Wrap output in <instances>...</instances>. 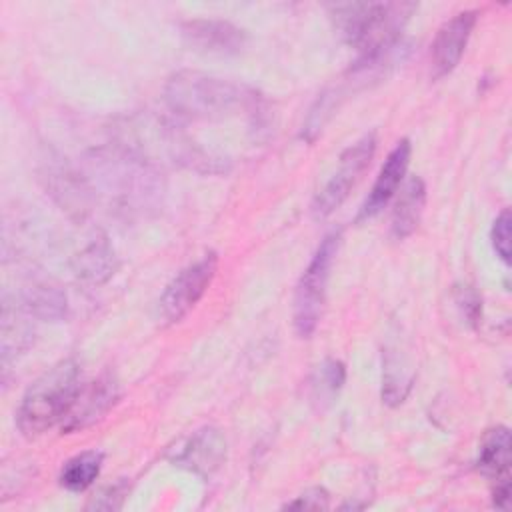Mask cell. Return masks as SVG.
<instances>
[{
  "instance_id": "obj_8",
  "label": "cell",
  "mask_w": 512,
  "mask_h": 512,
  "mask_svg": "<svg viewBox=\"0 0 512 512\" xmlns=\"http://www.w3.org/2000/svg\"><path fill=\"white\" fill-rule=\"evenodd\" d=\"M170 460L194 474L210 476L226 460V438L218 428H200L174 448Z\"/></svg>"
},
{
  "instance_id": "obj_19",
  "label": "cell",
  "mask_w": 512,
  "mask_h": 512,
  "mask_svg": "<svg viewBox=\"0 0 512 512\" xmlns=\"http://www.w3.org/2000/svg\"><path fill=\"white\" fill-rule=\"evenodd\" d=\"M410 386H412L410 370L400 368L398 362L388 360L384 368V380H382V400L388 406H398L404 402Z\"/></svg>"
},
{
  "instance_id": "obj_3",
  "label": "cell",
  "mask_w": 512,
  "mask_h": 512,
  "mask_svg": "<svg viewBox=\"0 0 512 512\" xmlns=\"http://www.w3.org/2000/svg\"><path fill=\"white\" fill-rule=\"evenodd\" d=\"M340 246V232H330L324 236L320 246L316 248L312 260L302 272L296 292H294V330L300 338H310L320 322L330 270Z\"/></svg>"
},
{
  "instance_id": "obj_7",
  "label": "cell",
  "mask_w": 512,
  "mask_h": 512,
  "mask_svg": "<svg viewBox=\"0 0 512 512\" xmlns=\"http://www.w3.org/2000/svg\"><path fill=\"white\" fill-rule=\"evenodd\" d=\"M182 38L198 52L216 54V56H236L246 44V32L228 20L214 18H196L182 22Z\"/></svg>"
},
{
  "instance_id": "obj_17",
  "label": "cell",
  "mask_w": 512,
  "mask_h": 512,
  "mask_svg": "<svg viewBox=\"0 0 512 512\" xmlns=\"http://www.w3.org/2000/svg\"><path fill=\"white\" fill-rule=\"evenodd\" d=\"M344 380H346V368L340 360H334V358H328L324 360L312 380H310V390H312V400L318 402L320 406H326L330 404L338 392L342 390L344 386Z\"/></svg>"
},
{
  "instance_id": "obj_22",
  "label": "cell",
  "mask_w": 512,
  "mask_h": 512,
  "mask_svg": "<svg viewBox=\"0 0 512 512\" xmlns=\"http://www.w3.org/2000/svg\"><path fill=\"white\" fill-rule=\"evenodd\" d=\"M126 494H128L126 482H118L114 486H108L98 498H94L90 508H96V510H118L122 506Z\"/></svg>"
},
{
  "instance_id": "obj_4",
  "label": "cell",
  "mask_w": 512,
  "mask_h": 512,
  "mask_svg": "<svg viewBox=\"0 0 512 512\" xmlns=\"http://www.w3.org/2000/svg\"><path fill=\"white\" fill-rule=\"evenodd\" d=\"M376 152V134L368 132L360 140H356L352 146H348L340 160L336 172L330 176V180L324 184V188L316 194L312 202V214L316 218L330 216L350 194V190L356 186V182L362 178L366 168L370 166Z\"/></svg>"
},
{
  "instance_id": "obj_1",
  "label": "cell",
  "mask_w": 512,
  "mask_h": 512,
  "mask_svg": "<svg viewBox=\"0 0 512 512\" xmlns=\"http://www.w3.org/2000/svg\"><path fill=\"white\" fill-rule=\"evenodd\" d=\"M164 102L168 108L186 120H216L234 112L254 110L258 114V94L206 72L178 70L164 84Z\"/></svg>"
},
{
  "instance_id": "obj_11",
  "label": "cell",
  "mask_w": 512,
  "mask_h": 512,
  "mask_svg": "<svg viewBox=\"0 0 512 512\" xmlns=\"http://www.w3.org/2000/svg\"><path fill=\"white\" fill-rule=\"evenodd\" d=\"M426 206V184L420 176H410L394 204L390 232L396 240L408 238L420 224Z\"/></svg>"
},
{
  "instance_id": "obj_24",
  "label": "cell",
  "mask_w": 512,
  "mask_h": 512,
  "mask_svg": "<svg viewBox=\"0 0 512 512\" xmlns=\"http://www.w3.org/2000/svg\"><path fill=\"white\" fill-rule=\"evenodd\" d=\"M492 504H494L496 508H500V510H508V506H510V480L494 482Z\"/></svg>"
},
{
  "instance_id": "obj_23",
  "label": "cell",
  "mask_w": 512,
  "mask_h": 512,
  "mask_svg": "<svg viewBox=\"0 0 512 512\" xmlns=\"http://www.w3.org/2000/svg\"><path fill=\"white\" fill-rule=\"evenodd\" d=\"M458 304L462 306L464 316L468 318V322H470L472 326H476L478 320H480V312H482L478 294H476L472 288H462V290L458 292Z\"/></svg>"
},
{
  "instance_id": "obj_9",
  "label": "cell",
  "mask_w": 512,
  "mask_h": 512,
  "mask_svg": "<svg viewBox=\"0 0 512 512\" xmlns=\"http://www.w3.org/2000/svg\"><path fill=\"white\" fill-rule=\"evenodd\" d=\"M478 12L476 10H462L444 22L432 42V70L434 78L450 74L456 64L460 62L470 34L476 26Z\"/></svg>"
},
{
  "instance_id": "obj_13",
  "label": "cell",
  "mask_w": 512,
  "mask_h": 512,
  "mask_svg": "<svg viewBox=\"0 0 512 512\" xmlns=\"http://www.w3.org/2000/svg\"><path fill=\"white\" fill-rule=\"evenodd\" d=\"M476 468L492 482L510 480V430L496 426L480 442Z\"/></svg>"
},
{
  "instance_id": "obj_15",
  "label": "cell",
  "mask_w": 512,
  "mask_h": 512,
  "mask_svg": "<svg viewBox=\"0 0 512 512\" xmlns=\"http://www.w3.org/2000/svg\"><path fill=\"white\" fill-rule=\"evenodd\" d=\"M20 302H22L20 306L30 316L46 322H58L66 318V312H68V298L64 290L46 282H38L24 288Z\"/></svg>"
},
{
  "instance_id": "obj_21",
  "label": "cell",
  "mask_w": 512,
  "mask_h": 512,
  "mask_svg": "<svg viewBox=\"0 0 512 512\" xmlns=\"http://www.w3.org/2000/svg\"><path fill=\"white\" fill-rule=\"evenodd\" d=\"M328 506H330V496L324 488H308L306 492H302L300 496L284 504V508H312V510H326Z\"/></svg>"
},
{
  "instance_id": "obj_18",
  "label": "cell",
  "mask_w": 512,
  "mask_h": 512,
  "mask_svg": "<svg viewBox=\"0 0 512 512\" xmlns=\"http://www.w3.org/2000/svg\"><path fill=\"white\" fill-rule=\"evenodd\" d=\"M340 98H342V88H334V90H328L322 96H318L316 104L310 108V112L306 116V122L302 126V138L312 142L320 134L324 124L336 112Z\"/></svg>"
},
{
  "instance_id": "obj_6",
  "label": "cell",
  "mask_w": 512,
  "mask_h": 512,
  "mask_svg": "<svg viewBox=\"0 0 512 512\" xmlns=\"http://www.w3.org/2000/svg\"><path fill=\"white\" fill-rule=\"evenodd\" d=\"M118 398L120 388L110 374H102L86 384H80L70 410L60 422L62 434H72L96 424L114 408Z\"/></svg>"
},
{
  "instance_id": "obj_10",
  "label": "cell",
  "mask_w": 512,
  "mask_h": 512,
  "mask_svg": "<svg viewBox=\"0 0 512 512\" xmlns=\"http://www.w3.org/2000/svg\"><path fill=\"white\" fill-rule=\"evenodd\" d=\"M410 154H412V146H410V140H400L392 150L390 154L386 156L374 184H372V190L368 192V198L364 200L360 212H358V222L360 220H368V218H374L376 214H380L388 202L392 200V196L398 192V186L406 174V168H408V162H410Z\"/></svg>"
},
{
  "instance_id": "obj_20",
  "label": "cell",
  "mask_w": 512,
  "mask_h": 512,
  "mask_svg": "<svg viewBox=\"0 0 512 512\" xmlns=\"http://www.w3.org/2000/svg\"><path fill=\"white\" fill-rule=\"evenodd\" d=\"M510 228H512V216H510V210L504 208L494 224H492V232H490V238H492V246L498 254V258L504 262V264H510Z\"/></svg>"
},
{
  "instance_id": "obj_5",
  "label": "cell",
  "mask_w": 512,
  "mask_h": 512,
  "mask_svg": "<svg viewBox=\"0 0 512 512\" xmlns=\"http://www.w3.org/2000/svg\"><path fill=\"white\" fill-rule=\"evenodd\" d=\"M218 270V256L204 254L200 260L182 268L160 296L158 310L166 324L180 322L204 296Z\"/></svg>"
},
{
  "instance_id": "obj_16",
  "label": "cell",
  "mask_w": 512,
  "mask_h": 512,
  "mask_svg": "<svg viewBox=\"0 0 512 512\" xmlns=\"http://www.w3.org/2000/svg\"><path fill=\"white\" fill-rule=\"evenodd\" d=\"M104 454L100 450H86L72 456L60 470V484L70 492H84L100 476Z\"/></svg>"
},
{
  "instance_id": "obj_14",
  "label": "cell",
  "mask_w": 512,
  "mask_h": 512,
  "mask_svg": "<svg viewBox=\"0 0 512 512\" xmlns=\"http://www.w3.org/2000/svg\"><path fill=\"white\" fill-rule=\"evenodd\" d=\"M116 254L110 242L100 236L94 238L88 246H84L76 256H74V272L80 280L88 284H102L108 278L114 276L116 272Z\"/></svg>"
},
{
  "instance_id": "obj_12",
  "label": "cell",
  "mask_w": 512,
  "mask_h": 512,
  "mask_svg": "<svg viewBox=\"0 0 512 512\" xmlns=\"http://www.w3.org/2000/svg\"><path fill=\"white\" fill-rule=\"evenodd\" d=\"M30 314L18 304L4 302L2 308V334H0V346H2V366L6 368L10 362H14L20 354H24L32 342H34V328L28 322Z\"/></svg>"
},
{
  "instance_id": "obj_2",
  "label": "cell",
  "mask_w": 512,
  "mask_h": 512,
  "mask_svg": "<svg viewBox=\"0 0 512 512\" xmlns=\"http://www.w3.org/2000/svg\"><path fill=\"white\" fill-rule=\"evenodd\" d=\"M80 368L74 360H62L44 372L22 396L16 424L26 438H36L60 424L80 388Z\"/></svg>"
}]
</instances>
